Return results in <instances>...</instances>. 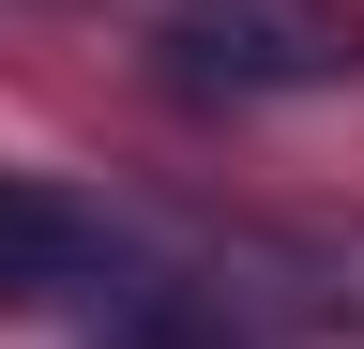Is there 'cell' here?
I'll return each instance as SVG.
<instances>
[{
    "instance_id": "1",
    "label": "cell",
    "mask_w": 364,
    "mask_h": 349,
    "mask_svg": "<svg viewBox=\"0 0 364 349\" xmlns=\"http://www.w3.org/2000/svg\"><path fill=\"white\" fill-rule=\"evenodd\" d=\"M136 46L198 107H289L364 76V0H136Z\"/></svg>"
},
{
    "instance_id": "2",
    "label": "cell",
    "mask_w": 364,
    "mask_h": 349,
    "mask_svg": "<svg viewBox=\"0 0 364 349\" xmlns=\"http://www.w3.org/2000/svg\"><path fill=\"white\" fill-rule=\"evenodd\" d=\"M122 274V228L61 183H16L0 167V319H46V304H91Z\"/></svg>"
}]
</instances>
